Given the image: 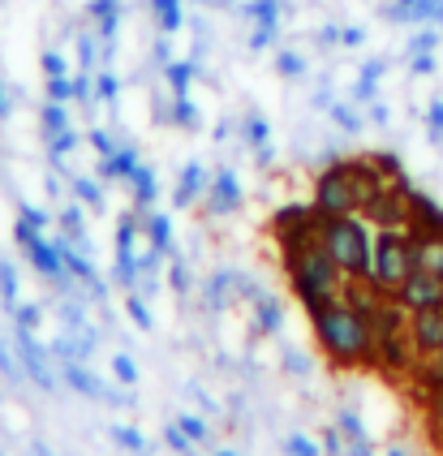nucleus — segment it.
<instances>
[{
    "label": "nucleus",
    "instance_id": "nucleus-5",
    "mask_svg": "<svg viewBox=\"0 0 443 456\" xmlns=\"http://www.w3.org/2000/svg\"><path fill=\"white\" fill-rule=\"evenodd\" d=\"M112 435H117V439H121L125 448H138V452H142V439H138L133 431H112Z\"/></svg>",
    "mask_w": 443,
    "mask_h": 456
},
{
    "label": "nucleus",
    "instance_id": "nucleus-7",
    "mask_svg": "<svg viewBox=\"0 0 443 456\" xmlns=\"http://www.w3.org/2000/svg\"><path fill=\"white\" fill-rule=\"evenodd\" d=\"M215 456H233V452H215Z\"/></svg>",
    "mask_w": 443,
    "mask_h": 456
},
{
    "label": "nucleus",
    "instance_id": "nucleus-2",
    "mask_svg": "<svg viewBox=\"0 0 443 456\" xmlns=\"http://www.w3.org/2000/svg\"><path fill=\"white\" fill-rule=\"evenodd\" d=\"M391 297L400 302L405 314H414V310H431V305H443V280L431 276V272H422V267H414L409 280H405Z\"/></svg>",
    "mask_w": 443,
    "mask_h": 456
},
{
    "label": "nucleus",
    "instance_id": "nucleus-6",
    "mask_svg": "<svg viewBox=\"0 0 443 456\" xmlns=\"http://www.w3.org/2000/svg\"><path fill=\"white\" fill-rule=\"evenodd\" d=\"M117 379H125V383L133 379V366H130V362H125V357H121V362H117Z\"/></svg>",
    "mask_w": 443,
    "mask_h": 456
},
{
    "label": "nucleus",
    "instance_id": "nucleus-3",
    "mask_svg": "<svg viewBox=\"0 0 443 456\" xmlns=\"http://www.w3.org/2000/svg\"><path fill=\"white\" fill-rule=\"evenodd\" d=\"M409 340H414V354H443V305L431 310H414L409 314Z\"/></svg>",
    "mask_w": 443,
    "mask_h": 456
},
{
    "label": "nucleus",
    "instance_id": "nucleus-4",
    "mask_svg": "<svg viewBox=\"0 0 443 456\" xmlns=\"http://www.w3.org/2000/svg\"><path fill=\"white\" fill-rule=\"evenodd\" d=\"M177 427H181V431H189L194 439H207V427H203V422H194V418H181Z\"/></svg>",
    "mask_w": 443,
    "mask_h": 456
},
{
    "label": "nucleus",
    "instance_id": "nucleus-1",
    "mask_svg": "<svg viewBox=\"0 0 443 456\" xmlns=\"http://www.w3.org/2000/svg\"><path fill=\"white\" fill-rule=\"evenodd\" d=\"M314 331L318 345L336 362H375V331L370 319L353 302H332V305H314Z\"/></svg>",
    "mask_w": 443,
    "mask_h": 456
}]
</instances>
